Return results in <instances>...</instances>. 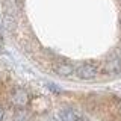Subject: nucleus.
<instances>
[{
  "label": "nucleus",
  "mask_w": 121,
  "mask_h": 121,
  "mask_svg": "<svg viewBox=\"0 0 121 121\" xmlns=\"http://www.w3.org/2000/svg\"><path fill=\"white\" fill-rule=\"evenodd\" d=\"M121 71V59L118 56H113V58L108 59L103 65V73L106 74H118Z\"/></svg>",
  "instance_id": "nucleus-4"
},
{
  "label": "nucleus",
  "mask_w": 121,
  "mask_h": 121,
  "mask_svg": "<svg viewBox=\"0 0 121 121\" xmlns=\"http://www.w3.org/2000/svg\"><path fill=\"white\" fill-rule=\"evenodd\" d=\"M3 117H5V111L3 108H0V121H3Z\"/></svg>",
  "instance_id": "nucleus-7"
},
{
  "label": "nucleus",
  "mask_w": 121,
  "mask_h": 121,
  "mask_svg": "<svg viewBox=\"0 0 121 121\" xmlns=\"http://www.w3.org/2000/svg\"><path fill=\"white\" fill-rule=\"evenodd\" d=\"M11 103L17 108H24L29 103V94L23 88H15L11 91Z\"/></svg>",
  "instance_id": "nucleus-2"
},
{
  "label": "nucleus",
  "mask_w": 121,
  "mask_h": 121,
  "mask_svg": "<svg viewBox=\"0 0 121 121\" xmlns=\"http://www.w3.org/2000/svg\"><path fill=\"white\" fill-rule=\"evenodd\" d=\"M117 56H118V58L121 59V45L118 47V50H117Z\"/></svg>",
  "instance_id": "nucleus-8"
},
{
  "label": "nucleus",
  "mask_w": 121,
  "mask_h": 121,
  "mask_svg": "<svg viewBox=\"0 0 121 121\" xmlns=\"http://www.w3.org/2000/svg\"><path fill=\"white\" fill-rule=\"evenodd\" d=\"M98 73V68L95 64L92 62H85L82 64V65H79L76 68V74H77L79 79H83V80H91V79H94Z\"/></svg>",
  "instance_id": "nucleus-1"
},
{
  "label": "nucleus",
  "mask_w": 121,
  "mask_h": 121,
  "mask_svg": "<svg viewBox=\"0 0 121 121\" xmlns=\"http://www.w3.org/2000/svg\"><path fill=\"white\" fill-rule=\"evenodd\" d=\"M53 70H55L56 74L62 76V77H68V76H71L74 73V67L71 62H68L65 59H59L56 60L55 64H53Z\"/></svg>",
  "instance_id": "nucleus-3"
},
{
  "label": "nucleus",
  "mask_w": 121,
  "mask_h": 121,
  "mask_svg": "<svg viewBox=\"0 0 121 121\" xmlns=\"http://www.w3.org/2000/svg\"><path fill=\"white\" fill-rule=\"evenodd\" d=\"M14 120H15V121H27V120H29L27 111H24L23 108H20L17 112L14 113Z\"/></svg>",
  "instance_id": "nucleus-6"
},
{
  "label": "nucleus",
  "mask_w": 121,
  "mask_h": 121,
  "mask_svg": "<svg viewBox=\"0 0 121 121\" xmlns=\"http://www.w3.org/2000/svg\"><path fill=\"white\" fill-rule=\"evenodd\" d=\"M59 117H60L62 121H88L85 117H82L77 111H74V109H71V108L62 109V111L59 112Z\"/></svg>",
  "instance_id": "nucleus-5"
}]
</instances>
